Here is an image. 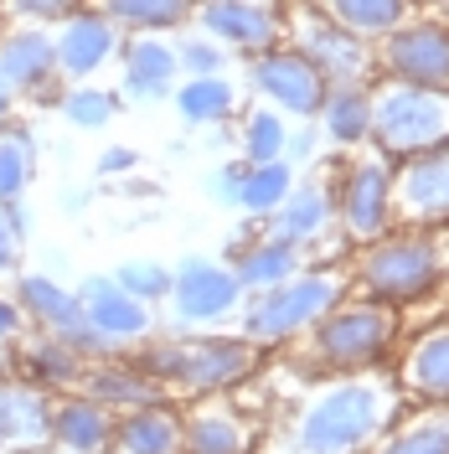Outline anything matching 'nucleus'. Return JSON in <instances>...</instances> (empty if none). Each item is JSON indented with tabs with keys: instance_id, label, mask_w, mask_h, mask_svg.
Returning a JSON list of instances; mask_svg holds the SVG:
<instances>
[{
	"instance_id": "7c9ffc66",
	"label": "nucleus",
	"mask_w": 449,
	"mask_h": 454,
	"mask_svg": "<svg viewBox=\"0 0 449 454\" xmlns=\"http://www.w3.org/2000/svg\"><path fill=\"white\" fill-rule=\"evenodd\" d=\"M289 166H280V160H264V166H248V176H243V186H238V207L243 212H274L284 197H289Z\"/></svg>"
},
{
	"instance_id": "a211bd4d",
	"label": "nucleus",
	"mask_w": 449,
	"mask_h": 454,
	"mask_svg": "<svg viewBox=\"0 0 449 454\" xmlns=\"http://www.w3.org/2000/svg\"><path fill=\"white\" fill-rule=\"evenodd\" d=\"M16 305H21L27 320L47 325V336H67V331L88 325L78 294H67V289L57 279H47V274H27V279L16 284Z\"/></svg>"
},
{
	"instance_id": "79ce46f5",
	"label": "nucleus",
	"mask_w": 449,
	"mask_h": 454,
	"mask_svg": "<svg viewBox=\"0 0 449 454\" xmlns=\"http://www.w3.org/2000/svg\"><path fill=\"white\" fill-rule=\"evenodd\" d=\"M21 325H27V315H21V305L0 294V340H16V336H21Z\"/></svg>"
},
{
	"instance_id": "423d86ee",
	"label": "nucleus",
	"mask_w": 449,
	"mask_h": 454,
	"mask_svg": "<svg viewBox=\"0 0 449 454\" xmlns=\"http://www.w3.org/2000/svg\"><path fill=\"white\" fill-rule=\"evenodd\" d=\"M253 367V340H176L150 356V372L176 377L186 387H227Z\"/></svg>"
},
{
	"instance_id": "49530a36",
	"label": "nucleus",
	"mask_w": 449,
	"mask_h": 454,
	"mask_svg": "<svg viewBox=\"0 0 449 454\" xmlns=\"http://www.w3.org/2000/svg\"><path fill=\"white\" fill-rule=\"evenodd\" d=\"M11 109H16V88L0 78V119H11Z\"/></svg>"
},
{
	"instance_id": "473e14b6",
	"label": "nucleus",
	"mask_w": 449,
	"mask_h": 454,
	"mask_svg": "<svg viewBox=\"0 0 449 454\" xmlns=\"http://www.w3.org/2000/svg\"><path fill=\"white\" fill-rule=\"evenodd\" d=\"M31 160H36V145L27 129H11L0 135V201H16L31 181Z\"/></svg>"
},
{
	"instance_id": "e433bc0d",
	"label": "nucleus",
	"mask_w": 449,
	"mask_h": 454,
	"mask_svg": "<svg viewBox=\"0 0 449 454\" xmlns=\"http://www.w3.org/2000/svg\"><path fill=\"white\" fill-rule=\"evenodd\" d=\"M377 454H449V424H419L388 439Z\"/></svg>"
},
{
	"instance_id": "c03bdc74",
	"label": "nucleus",
	"mask_w": 449,
	"mask_h": 454,
	"mask_svg": "<svg viewBox=\"0 0 449 454\" xmlns=\"http://www.w3.org/2000/svg\"><path fill=\"white\" fill-rule=\"evenodd\" d=\"M16 248H21V243H16V238L5 232V223H0V274H5V269H16Z\"/></svg>"
},
{
	"instance_id": "1a4fd4ad",
	"label": "nucleus",
	"mask_w": 449,
	"mask_h": 454,
	"mask_svg": "<svg viewBox=\"0 0 449 454\" xmlns=\"http://www.w3.org/2000/svg\"><path fill=\"white\" fill-rule=\"evenodd\" d=\"M295 36H300V47H295V52L310 57V62H315V73H320L326 83H336V88L362 83L366 67H372V52H366L351 31H336V21L295 16Z\"/></svg>"
},
{
	"instance_id": "20e7f679",
	"label": "nucleus",
	"mask_w": 449,
	"mask_h": 454,
	"mask_svg": "<svg viewBox=\"0 0 449 454\" xmlns=\"http://www.w3.org/2000/svg\"><path fill=\"white\" fill-rule=\"evenodd\" d=\"M362 279L377 300H419L439 284V248H434V238L377 243L362 263Z\"/></svg>"
},
{
	"instance_id": "a19ab883",
	"label": "nucleus",
	"mask_w": 449,
	"mask_h": 454,
	"mask_svg": "<svg viewBox=\"0 0 449 454\" xmlns=\"http://www.w3.org/2000/svg\"><path fill=\"white\" fill-rule=\"evenodd\" d=\"M0 223H5V232H11V238H16V243H21V238H27V207H21V197L16 201H0Z\"/></svg>"
},
{
	"instance_id": "c756f323",
	"label": "nucleus",
	"mask_w": 449,
	"mask_h": 454,
	"mask_svg": "<svg viewBox=\"0 0 449 454\" xmlns=\"http://www.w3.org/2000/svg\"><path fill=\"white\" fill-rule=\"evenodd\" d=\"M289 274H300V254H295V243H280V238L264 243V248H253L238 263V284H253V289H274Z\"/></svg>"
},
{
	"instance_id": "c9c22d12",
	"label": "nucleus",
	"mask_w": 449,
	"mask_h": 454,
	"mask_svg": "<svg viewBox=\"0 0 449 454\" xmlns=\"http://www.w3.org/2000/svg\"><path fill=\"white\" fill-rule=\"evenodd\" d=\"M114 284L124 294H135L140 305H150V300L170 294V269L166 263H124V269H114Z\"/></svg>"
},
{
	"instance_id": "2eb2a0df",
	"label": "nucleus",
	"mask_w": 449,
	"mask_h": 454,
	"mask_svg": "<svg viewBox=\"0 0 449 454\" xmlns=\"http://www.w3.org/2000/svg\"><path fill=\"white\" fill-rule=\"evenodd\" d=\"M52 439V408L42 387H11L0 382V454L36 450Z\"/></svg>"
},
{
	"instance_id": "7ed1b4c3",
	"label": "nucleus",
	"mask_w": 449,
	"mask_h": 454,
	"mask_svg": "<svg viewBox=\"0 0 449 454\" xmlns=\"http://www.w3.org/2000/svg\"><path fill=\"white\" fill-rule=\"evenodd\" d=\"M341 300V279L336 274H289L284 284H274L269 294H258L243 315V336L253 346H269V340H284L295 331L315 325L326 310H336Z\"/></svg>"
},
{
	"instance_id": "37998d69",
	"label": "nucleus",
	"mask_w": 449,
	"mask_h": 454,
	"mask_svg": "<svg viewBox=\"0 0 449 454\" xmlns=\"http://www.w3.org/2000/svg\"><path fill=\"white\" fill-rule=\"evenodd\" d=\"M243 176H248V166H243V160L223 166V176H217V192H223V197L232 201V197H238V186H243Z\"/></svg>"
},
{
	"instance_id": "39448f33",
	"label": "nucleus",
	"mask_w": 449,
	"mask_h": 454,
	"mask_svg": "<svg viewBox=\"0 0 449 454\" xmlns=\"http://www.w3.org/2000/svg\"><path fill=\"white\" fill-rule=\"evenodd\" d=\"M393 340V315L382 305H341L315 320V351L331 367H362Z\"/></svg>"
},
{
	"instance_id": "bb28decb",
	"label": "nucleus",
	"mask_w": 449,
	"mask_h": 454,
	"mask_svg": "<svg viewBox=\"0 0 449 454\" xmlns=\"http://www.w3.org/2000/svg\"><path fill=\"white\" fill-rule=\"evenodd\" d=\"M320 5H326V21L362 36H388L408 21V0H320Z\"/></svg>"
},
{
	"instance_id": "dca6fc26",
	"label": "nucleus",
	"mask_w": 449,
	"mask_h": 454,
	"mask_svg": "<svg viewBox=\"0 0 449 454\" xmlns=\"http://www.w3.org/2000/svg\"><path fill=\"white\" fill-rule=\"evenodd\" d=\"M52 47H57V67L62 73L88 78V73H98L109 62V52L119 42H114L109 16H67V27H62V36H57Z\"/></svg>"
},
{
	"instance_id": "58836bf2",
	"label": "nucleus",
	"mask_w": 449,
	"mask_h": 454,
	"mask_svg": "<svg viewBox=\"0 0 449 454\" xmlns=\"http://www.w3.org/2000/svg\"><path fill=\"white\" fill-rule=\"evenodd\" d=\"M5 11H16V16H27V21H57V16L73 11V0H11Z\"/></svg>"
},
{
	"instance_id": "f03ea898",
	"label": "nucleus",
	"mask_w": 449,
	"mask_h": 454,
	"mask_svg": "<svg viewBox=\"0 0 449 454\" xmlns=\"http://www.w3.org/2000/svg\"><path fill=\"white\" fill-rule=\"evenodd\" d=\"M372 135L393 155H423L449 140V93L445 88H414L388 83L372 93Z\"/></svg>"
},
{
	"instance_id": "4468645a",
	"label": "nucleus",
	"mask_w": 449,
	"mask_h": 454,
	"mask_svg": "<svg viewBox=\"0 0 449 454\" xmlns=\"http://www.w3.org/2000/svg\"><path fill=\"white\" fill-rule=\"evenodd\" d=\"M388 192H393V176H388V160H362V166L346 170V186H341V212H346V227L351 238H377L382 223H388Z\"/></svg>"
},
{
	"instance_id": "a18cd8bd",
	"label": "nucleus",
	"mask_w": 449,
	"mask_h": 454,
	"mask_svg": "<svg viewBox=\"0 0 449 454\" xmlns=\"http://www.w3.org/2000/svg\"><path fill=\"white\" fill-rule=\"evenodd\" d=\"M11 377H16V346L0 340V382H11Z\"/></svg>"
},
{
	"instance_id": "c85d7f7f",
	"label": "nucleus",
	"mask_w": 449,
	"mask_h": 454,
	"mask_svg": "<svg viewBox=\"0 0 449 454\" xmlns=\"http://www.w3.org/2000/svg\"><path fill=\"white\" fill-rule=\"evenodd\" d=\"M88 397L104 408H145V403H155V387L124 367H98L88 372Z\"/></svg>"
},
{
	"instance_id": "5701e85b",
	"label": "nucleus",
	"mask_w": 449,
	"mask_h": 454,
	"mask_svg": "<svg viewBox=\"0 0 449 454\" xmlns=\"http://www.w3.org/2000/svg\"><path fill=\"white\" fill-rule=\"evenodd\" d=\"M331 212H336V201H331V192L326 186H289V197L274 207V238L280 243H305V238H315L320 227L331 223Z\"/></svg>"
},
{
	"instance_id": "f8f14e48",
	"label": "nucleus",
	"mask_w": 449,
	"mask_h": 454,
	"mask_svg": "<svg viewBox=\"0 0 449 454\" xmlns=\"http://www.w3.org/2000/svg\"><path fill=\"white\" fill-rule=\"evenodd\" d=\"M403 217H449V150H423L408 170H398L393 192H388Z\"/></svg>"
},
{
	"instance_id": "ddd939ff",
	"label": "nucleus",
	"mask_w": 449,
	"mask_h": 454,
	"mask_svg": "<svg viewBox=\"0 0 449 454\" xmlns=\"http://www.w3.org/2000/svg\"><path fill=\"white\" fill-rule=\"evenodd\" d=\"M201 27L227 47H248V52H274L280 42V16L258 0H207L201 5Z\"/></svg>"
},
{
	"instance_id": "b1692460",
	"label": "nucleus",
	"mask_w": 449,
	"mask_h": 454,
	"mask_svg": "<svg viewBox=\"0 0 449 454\" xmlns=\"http://www.w3.org/2000/svg\"><path fill=\"white\" fill-rule=\"evenodd\" d=\"M16 372H27L31 387H62V382H78V377H83V356H78L67 340L42 336L16 356Z\"/></svg>"
},
{
	"instance_id": "0eeeda50",
	"label": "nucleus",
	"mask_w": 449,
	"mask_h": 454,
	"mask_svg": "<svg viewBox=\"0 0 449 454\" xmlns=\"http://www.w3.org/2000/svg\"><path fill=\"white\" fill-rule=\"evenodd\" d=\"M382 67L393 73L398 83L414 88H445L449 93V31L434 27V21H419V27L388 31V47H382Z\"/></svg>"
},
{
	"instance_id": "ea45409f",
	"label": "nucleus",
	"mask_w": 449,
	"mask_h": 454,
	"mask_svg": "<svg viewBox=\"0 0 449 454\" xmlns=\"http://www.w3.org/2000/svg\"><path fill=\"white\" fill-rule=\"evenodd\" d=\"M140 166V155L130 150V145H114V150H104V160H98V176H124V170Z\"/></svg>"
},
{
	"instance_id": "f3484780",
	"label": "nucleus",
	"mask_w": 449,
	"mask_h": 454,
	"mask_svg": "<svg viewBox=\"0 0 449 454\" xmlns=\"http://www.w3.org/2000/svg\"><path fill=\"white\" fill-rule=\"evenodd\" d=\"M52 439L73 454H104L114 444V419L93 397H67L52 408Z\"/></svg>"
},
{
	"instance_id": "2f4dec72",
	"label": "nucleus",
	"mask_w": 449,
	"mask_h": 454,
	"mask_svg": "<svg viewBox=\"0 0 449 454\" xmlns=\"http://www.w3.org/2000/svg\"><path fill=\"white\" fill-rule=\"evenodd\" d=\"M176 109L186 114L192 124L227 119V114H232V88H227L223 78H192V83L176 88Z\"/></svg>"
},
{
	"instance_id": "6e6552de",
	"label": "nucleus",
	"mask_w": 449,
	"mask_h": 454,
	"mask_svg": "<svg viewBox=\"0 0 449 454\" xmlns=\"http://www.w3.org/2000/svg\"><path fill=\"white\" fill-rule=\"evenodd\" d=\"M170 300H176V315L181 320H223V315L238 310V300H243V284L232 269L223 263H207V258H192V263H181L176 274H170Z\"/></svg>"
},
{
	"instance_id": "f704fd0d",
	"label": "nucleus",
	"mask_w": 449,
	"mask_h": 454,
	"mask_svg": "<svg viewBox=\"0 0 449 454\" xmlns=\"http://www.w3.org/2000/svg\"><path fill=\"white\" fill-rule=\"evenodd\" d=\"M114 93H104V88H73L67 98H62V114L78 124V129H104L114 119Z\"/></svg>"
},
{
	"instance_id": "9d476101",
	"label": "nucleus",
	"mask_w": 449,
	"mask_h": 454,
	"mask_svg": "<svg viewBox=\"0 0 449 454\" xmlns=\"http://www.w3.org/2000/svg\"><path fill=\"white\" fill-rule=\"evenodd\" d=\"M253 83L289 114H320L326 93H331V83L315 73V62L300 57V52H258V62H253Z\"/></svg>"
},
{
	"instance_id": "a878e982",
	"label": "nucleus",
	"mask_w": 449,
	"mask_h": 454,
	"mask_svg": "<svg viewBox=\"0 0 449 454\" xmlns=\"http://www.w3.org/2000/svg\"><path fill=\"white\" fill-rule=\"evenodd\" d=\"M320 114H326V135L336 145H357V140L372 135V93H366L362 83L331 88L326 104H320Z\"/></svg>"
},
{
	"instance_id": "aec40b11",
	"label": "nucleus",
	"mask_w": 449,
	"mask_h": 454,
	"mask_svg": "<svg viewBox=\"0 0 449 454\" xmlns=\"http://www.w3.org/2000/svg\"><path fill=\"white\" fill-rule=\"evenodd\" d=\"M176 67L181 62L170 52V42H161V36H135L124 47V88L135 98H161V93H170Z\"/></svg>"
},
{
	"instance_id": "de8ad7c7",
	"label": "nucleus",
	"mask_w": 449,
	"mask_h": 454,
	"mask_svg": "<svg viewBox=\"0 0 449 454\" xmlns=\"http://www.w3.org/2000/svg\"><path fill=\"white\" fill-rule=\"evenodd\" d=\"M284 145H295V160H305L310 150H315V135H295V140H284Z\"/></svg>"
},
{
	"instance_id": "9b49d317",
	"label": "nucleus",
	"mask_w": 449,
	"mask_h": 454,
	"mask_svg": "<svg viewBox=\"0 0 449 454\" xmlns=\"http://www.w3.org/2000/svg\"><path fill=\"white\" fill-rule=\"evenodd\" d=\"M78 305H83V320L109 340V346L114 340H140L145 331H150V310H145L135 294H124V289L114 284V274H93V279H83Z\"/></svg>"
},
{
	"instance_id": "412c9836",
	"label": "nucleus",
	"mask_w": 449,
	"mask_h": 454,
	"mask_svg": "<svg viewBox=\"0 0 449 454\" xmlns=\"http://www.w3.org/2000/svg\"><path fill=\"white\" fill-rule=\"evenodd\" d=\"M57 73V47L42 31H16L0 47V78L11 88H42Z\"/></svg>"
},
{
	"instance_id": "6ab92c4d",
	"label": "nucleus",
	"mask_w": 449,
	"mask_h": 454,
	"mask_svg": "<svg viewBox=\"0 0 449 454\" xmlns=\"http://www.w3.org/2000/svg\"><path fill=\"white\" fill-rule=\"evenodd\" d=\"M119 454H181V419L170 408H130V419L114 428Z\"/></svg>"
},
{
	"instance_id": "4be33fe9",
	"label": "nucleus",
	"mask_w": 449,
	"mask_h": 454,
	"mask_svg": "<svg viewBox=\"0 0 449 454\" xmlns=\"http://www.w3.org/2000/svg\"><path fill=\"white\" fill-rule=\"evenodd\" d=\"M181 450L186 454H243L248 450V428L238 424L232 408H223V403H201L197 413L186 419Z\"/></svg>"
},
{
	"instance_id": "393cba45",
	"label": "nucleus",
	"mask_w": 449,
	"mask_h": 454,
	"mask_svg": "<svg viewBox=\"0 0 449 454\" xmlns=\"http://www.w3.org/2000/svg\"><path fill=\"white\" fill-rule=\"evenodd\" d=\"M403 382H408L419 397H449V325L429 331V336L408 351Z\"/></svg>"
},
{
	"instance_id": "cd10ccee",
	"label": "nucleus",
	"mask_w": 449,
	"mask_h": 454,
	"mask_svg": "<svg viewBox=\"0 0 449 454\" xmlns=\"http://www.w3.org/2000/svg\"><path fill=\"white\" fill-rule=\"evenodd\" d=\"M104 16L140 31H161V27H181L192 16V0H104Z\"/></svg>"
},
{
	"instance_id": "4c0bfd02",
	"label": "nucleus",
	"mask_w": 449,
	"mask_h": 454,
	"mask_svg": "<svg viewBox=\"0 0 449 454\" xmlns=\"http://www.w3.org/2000/svg\"><path fill=\"white\" fill-rule=\"evenodd\" d=\"M176 62H181V67H192L197 78H217V73H223V62H227V52H223V47H212V42H181Z\"/></svg>"
},
{
	"instance_id": "72a5a7b5",
	"label": "nucleus",
	"mask_w": 449,
	"mask_h": 454,
	"mask_svg": "<svg viewBox=\"0 0 449 454\" xmlns=\"http://www.w3.org/2000/svg\"><path fill=\"white\" fill-rule=\"evenodd\" d=\"M284 119L274 109H253L248 124H243V150H248V166H264V160H280L284 150Z\"/></svg>"
},
{
	"instance_id": "f257e3e1",
	"label": "nucleus",
	"mask_w": 449,
	"mask_h": 454,
	"mask_svg": "<svg viewBox=\"0 0 449 454\" xmlns=\"http://www.w3.org/2000/svg\"><path fill=\"white\" fill-rule=\"evenodd\" d=\"M398 393L388 382H336L315 393L295 424V454H357L393 424Z\"/></svg>"
}]
</instances>
